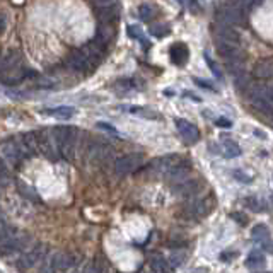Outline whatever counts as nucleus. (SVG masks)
Here are the masks:
<instances>
[{
    "mask_svg": "<svg viewBox=\"0 0 273 273\" xmlns=\"http://www.w3.org/2000/svg\"><path fill=\"white\" fill-rule=\"evenodd\" d=\"M16 185H17V189H19V193H21L22 198L29 200V202H36V203L41 202V198L38 196V193H36V189L33 188V186L26 185L24 181H21V179H17V178H16Z\"/></svg>",
    "mask_w": 273,
    "mask_h": 273,
    "instance_id": "393cba45",
    "label": "nucleus"
},
{
    "mask_svg": "<svg viewBox=\"0 0 273 273\" xmlns=\"http://www.w3.org/2000/svg\"><path fill=\"white\" fill-rule=\"evenodd\" d=\"M36 75L38 74H36L34 70L26 68V67H22L21 63H17V65L11 67V68H7V70L0 72V82H2L4 85H16L29 77H36Z\"/></svg>",
    "mask_w": 273,
    "mask_h": 273,
    "instance_id": "0eeeda50",
    "label": "nucleus"
},
{
    "mask_svg": "<svg viewBox=\"0 0 273 273\" xmlns=\"http://www.w3.org/2000/svg\"><path fill=\"white\" fill-rule=\"evenodd\" d=\"M183 96H186V98L191 99V101H195V102H202V98H200V96L193 94V92H189V91H185L183 92Z\"/></svg>",
    "mask_w": 273,
    "mask_h": 273,
    "instance_id": "8fccbe9b",
    "label": "nucleus"
},
{
    "mask_svg": "<svg viewBox=\"0 0 273 273\" xmlns=\"http://www.w3.org/2000/svg\"><path fill=\"white\" fill-rule=\"evenodd\" d=\"M135 87V85L132 84V81H128V79H126V81H118L115 84V91H118L119 94H123V92H128L130 89H133Z\"/></svg>",
    "mask_w": 273,
    "mask_h": 273,
    "instance_id": "79ce46f5",
    "label": "nucleus"
},
{
    "mask_svg": "<svg viewBox=\"0 0 273 273\" xmlns=\"http://www.w3.org/2000/svg\"><path fill=\"white\" fill-rule=\"evenodd\" d=\"M255 135L261 136V138H266V135H265V133H261V132H259V130H255Z\"/></svg>",
    "mask_w": 273,
    "mask_h": 273,
    "instance_id": "5fc2aeb1",
    "label": "nucleus"
},
{
    "mask_svg": "<svg viewBox=\"0 0 273 273\" xmlns=\"http://www.w3.org/2000/svg\"><path fill=\"white\" fill-rule=\"evenodd\" d=\"M214 38L215 41H227V43H239V31L236 29V26L227 24V22L215 21L214 24Z\"/></svg>",
    "mask_w": 273,
    "mask_h": 273,
    "instance_id": "1a4fd4ad",
    "label": "nucleus"
},
{
    "mask_svg": "<svg viewBox=\"0 0 273 273\" xmlns=\"http://www.w3.org/2000/svg\"><path fill=\"white\" fill-rule=\"evenodd\" d=\"M176 123V128H178L179 135L185 138L186 144H196L200 138V130L196 128V125H193V123H189L188 119H183V118H176L174 119Z\"/></svg>",
    "mask_w": 273,
    "mask_h": 273,
    "instance_id": "9d476101",
    "label": "nucleus"
},
{
    "mask_svg": "<svg viewBox=\"0 0 273 273\" xmlns=\"http://www.w3.org/2000/svg\"><path fill=\"white\" fill-rule=\"evenodd\" d=\"M229 217L234 219V221L238 222L239 225H246V224H248V217H246V215L242 214V212H232V214L229 215Z\"/></svg>",
    "mask_w": 273,
    "mask_h": 273,
    "instance_id": "c03bdc74",
    "label": "nucleus"
},
{
    "mask_svg": "<svg viewBox=\"0 0 273 273\" xmlns=\"http://www.w3.org/2000/svg\"><path fill=\"white\" fill-rule=\"evenodd\" d=\"M5 26H7V19H5L4 14H0V34L5 31Z\"/></svg>",
    "mask_w": 273,
    "mask_h": 273,
    "instance_id": "3c124183",
    "label": "nucleus"
},
{
    "mask_svg": "<svg viewBox=\"0 0 273 273\" xmlns=\"http://www.w3.org/2000/svg\"><path fill=\"white\" fill-rule=\"evenodd\" d=\"M41 115L51 116L56 119H70L72 116H75V109L70 106H56V108H45L41 109Z\"/></svg>",
    "mask_w": 273,
    "mask_h": 273,
    "instance_id": "aec40b11",
    "label": "nucleus"
},
{
    "mask_svg": "<svg viewBox=\"0 0 273 273\" xmlns=\"http://www.w3.org/2000/svg\"><path fill=\"white\" fill-rule=\"evenodd\" d=\"M225 68L232 77H238V75L244 74L246 67H244V58H227L225 60Z\"/></svg>",
    "mask_w": 273,
    "mask_h": 273,
    "instance_id": "a878e982",
    "label": "nucleus"
},
{
    "mask_svg": "<svg viewBox=\"0 0 273 273\" xmlns=\"http://www.w3.org/2000/svg\"><path fill=\"white\" fill-rule=\"evenodd\" d=\"M217 51L227 58H244V51L239 48L238 43H227V41H217Z\"/></svg>",
    "mask_w": 273,
    "mask_h": 273,
    "instance_id": "f3484780",
    "label": "nucleus"
},
{
    "mask_svg": "<svg viewBox=\"0 0 273 273\" xmlns=\"http://www.w3.org/2000/svg\"><path fill=\"white\" fill-rule=\"evenodd\" d=\"M215 125L219 126V128H231L232 126V121L227 118H224V116H221V118L215 119Z\"/></svg>",
    "mask_w": 273,
    "mask_h": 273,
    "instance_id": "49530a36",
    "label": "nucleus"
},
{
    "mask_svg": "<svg viewBox=\"0 0 273 273\" xmlns=\"http://www.w3.org/2000/svg\"><path fill=\"white\" fill-rule=\"evenodd\" d=\"M22 142V147L26 152V159H34L36 155H39L38 151V142H36V133L34 132H26L19 135Z\"/></svg>",
    "mask_w": 273,
    "mask_h": 273,
    "instance_id": "4468645a",
    "label": "nucleus"
},
{
    "mask_svg": "<svg viewBox=\"0 0 273 273\" xmlns=\"http://www.w3.org/2000/svg\"><path fill=\"white\" fill-rule=\"evenodd\" d=\"M82 53L87 56V60L91 62V65L96 67L102 62V58H104V55H106V50H102L101 46H98L96 43L89 41L87 45L82 48Z\"/></svg>",
    "mask_w": 273,
    "mask_h": 273,
    "instance_id": "6ab92c4d",
    "label": "nucleus"
},
{
    "mask_svg": "<svg viewBox=\"0 0 273 273\" xmlns=\"http://www.w3.org/2000/svg\"><path fill=\"white\" fill-rule=\"evenodd\" d=\"M151 270L152 272H166L168 268V259L164 258L162 255H159V253H155V255L151 256Z\"/></svg>",
    "mask_w": 273,
    "mask_h": 273,
    "instance_id": "c756f323",
    "label": "nucleus"
},
{
    "mask_svg": "<svg viewBox=\"0 0 273 273\" xmlns=\"http://www.w3.org/2000/svg\"><path fill=\"white\" fill-rule=\"evenodd\" d=\"M236 256H238V251H224V253H221V259H222V261H225V263H229L232 258H236Z\"/></svg>",
    "mask_w": 273,
    "mask_h": 273,
    "instance_id": "de8ad7c7",
    "label": "nucleus"
},
{
    "mask_svg": "<svg viewBox=\"0 0 273 273\" xmlns=\"http://www.w3.org/2000/svg\"><path fill=\"white\" fill-rule=\"evenodd\" d=\"M96 126H98L99 130H104V132L111 133V135L119 136V132H118V130H116L113 125H109V123H106V121H98V123H96Z\"/></svg>",
    "mask_w": 273,
    "mask_h": 273,
    "instance_id": "37998d69",
    "label": "nucleus"
},
{
    "mask_svg": "<svg viewBox=\"0 0 273 273\" xmlns=\"http://www.w3.org/2000/svg\"><path fill=\"white\" fill-rule=\"evenodd\" d=\"M189 172H191V164H189V161H183V159H179L178 162H174V164L169 168V171L166 172V176H168L171 183H176V181H179V179L188 178Z\"/></svg>",
    "mask_w": 273,
    "mask_h": 273,
    "instance_id": "f8f14e48",
    "label": "nucleus"
},
{
    "mask_svg": "<svg viewBox=\"0 0 273 273\" xmlns=\"http://www.w3.org/2000/svg\"><path fill=\"white\" fill-rule=\"evenodd\" d=\"M0 157L9 166H19L26 159V152L19 135L11 136L7 140L0 142Z\"/></svg>",
    "mask_w": 273,
    "mask_h": 273,
    "instance_id": "f03ea898",
    "label": "nucleus"
},
{
    "mask_svg": "<svg viewBox=\"0 0 273 273\" xmlns=\"http://www.w3.org/2000/svg\"><path fill=\"white\" fill-rule=\"evenodd\" d=\"M189 2H191V4H189V9L195 12H200V7L196 5V0H189Z\"/></svg>",
    "mask_w": 273,
    "mask_h": 273,
    "instance_id": "603ef678",
    "label": "nucleus"
},
{
    "mask_svg": "<svg viewBox=\"0 0 273 273\" xmlns=\"http://www.w3.org/2000/svg\"><path fill=\"white\" fill-rule=\"evenodd\" d=\"M251 238L253 241L256 242V244H261L263 241H266V239H270V229L266 224H258L253 227L251 231Z\"/></svg>",
    "mask_w": 273,
    "mask_h": 273,
    "instance_id": "cd10ccee",
    "label": "nucleus"
},
{
    "mask_svg": "<svg viewBox=\"0 0 273 273\" xmlns=\"http://www.w3.org/2000/svg\"><path fill=\"white\" fill-rule=\"evenodd\" d=\"M121 109H126L128 113L132 115H138L142 118H147V119H159L161 116L157 115V111L151 108H145V106H119Z\"/></svg>",
    "mask_w": 273,
    "mask_h": 273,
    "instance_id": "b1692460",
    "label": "nucleus"
},
{
    "mask_svg": "<svg viewBox=\"0 0 273 273\" xmlns=\"http://www.w3.org/2000/svg\"><path fill=\"white\" fill-rule=\"evenodd\" d=\"M232 178L238 179L239 183H242V185H251L253 183V178L249 174H246L244 171H241V169H234V171L231 172Z\"/></svg>",
    "mask_w": 273,
    "mask_h": 273,
    "instance_id": "ea45409f",
    "label": "nucleus"
},
{
    "mask_svg": "<svg viewBox=\"0 0 273 273\" xmlns=\"http://www.w3.org/2000/svg\"><path fill=\"white\" fill-rule=\"evenodd\" d=\"M244 205L249 208V210L256 212V214H259V212H265L266 208H263V202L261 200H258L256 196H246L244 198Z\"/></svg>",
    "mask_w": 273,
    "mask_h": 273,
    "instance_id": "c9c22d12",
    "label": "nucleus"
},
{
    "mask_svg": "<svg viewBox=\"0 0 273 273\" xmlns=\"http://www.w3.org/2000/svg\"><path fill=\"white\" fill-rule=\"evenodd\" d=\"M169 56H171V62L174 63L176 67H185L186 62H188V46L185 43H174L169 50Z\"/></svg>",
    "mask_w": 273,
    "mask_h": 273,
    "instance_id": "dca6fc26",
    "label": "nucleus"
},
{
    "mask_svg": "<svg viewBox=\"0 0 273 273\" xmlns=\"http://www.w3.org/2000/svg\"><path fill=\"white\" fill-rule=\"evenodd\" d=\"M33 244V238L26 232H21L17 234L16 232L12 238H9L7 241L0 242V256L4 258H9V256L16 255V253H24L29 246Z\"/></svg>",
    "mask_w": 273,
    "mask_h": 273,
    "instance_id": "20e7f679",
    "label": "nucleus"
},
{
    "mask_svg": "<svg viewBox=\"0 0 273 273\" xmlns=\"http://www.w3.org/2000/svg\"><path fill=\"white\" fill-rule=\"evenodd\" d=\"M67 63H68L70 68H74V70H77V72H87L92 68L91 62H89L87 56L82 53V50H75V51H72L70 55L67 56Z\"/></svg>",
    "mask_w": 273,
    "mask_h": 273,
    "instance_id": "ddd939ff",
    "label": "nucleus"
},
{
    "mask_svg": "<svg viewBox=\"0 0 273 273\" xmlns=\"http://www.w3.org/2000/svg\"><path fill=\"white\" fill-rule=\"evenodd\" d=\"M36 133V142H38V151L39 155L46 157L48 161L56 162L60 159V152H58V144H56V138L53 135L51 128H45V130H38Z\"/></svg>",
    "mask_w": 273,
    "mask_h": 273,
    "instance_id": "7ed1b4c3",
    "label": "nucleus"
},
{
    "mask_svg": "<svg viewBox=\"0 0 273 273\" xmlns=\"http://www.w3.org/2000/svg\"><path fill=\"white\" fill-rule=\"evenodd\" d=\"M96 17L99 22H109V24H115L119 19V11L118 4L113 5H104V7H96Z\"/></svg>",
    "mask_w": 273,
    "mask_h": 273,
    "instance_id": "2eb2a0df",
    "label": "nucleus"
},
{
    "mask_svg": "<svg viewBox=\"0 0 273 273\" xmlns=\"http://www.w3.org/2000/svg\"><path fill=\"white\" fill-rule=\"evenodd\" d=\"M229 2H231V4L241 5V7L248 9V7H251V5H255L258 0H229Z\"/></svg>",
    "mask_w": 273,
    "mask_h": 273,
    "instance_id": "a18cd8bd",
    "label": "nucleus"
},
{
    "mask_svg": "<svg viewBox=\"0 0 273 273\" xmlns=\"http://www.w3.org/2000/svg\"><path fill=\"white\" fill-rule=\"evenodd\" d=\"M193 82H195L196 85H200L202 89H208V91H212V92H217L219 89L215 87L214 84H212L210 81H205V79H200V77H193Z\"/></svg>",
    "mask_w": 273,
    "mask_h": 273,
    "instance_id": "a19ab883",
    "label": "nucleus"
},
{
    "mask_svg": "<svg viewBox=\"0 0 273 273\" xmlns=\"http://www.w3.org/2000/svg\"><path fill=\"white\" fill-rule=\"evenodd\" d=\"M94 7H104V5H113L116 4V0H91Z\"/></svg>",
    "mask_w": 273,
    "mask_h": 273,
    "instance_id": "09e8293b",
    "label": "nucleus"
},
{
    "mask_svg": "<svg viewBox=\"0 0 273 273\" xmlns=\"http://www.w3.org/2000/svg\"><path fill=\"white\" fill-rule=\"evenodd\" d=\"M138 16L144 22H151L155 17V7L151 4H142L138 7Z\"/></svg>",
    "mask_w": 273,
    "mask_h": 273,
    "instance_id": "72a5a7b5",
    "label": "nucleus"
},
{
    "mask_svg": "<svg viewBox=\"0 0 273 273\" xmlns=\"http://www.w3.org/2000/svg\"><path fill=\"white\" fill-rule=\"evenodd\" d=\"M142 166V155L140 154H128L123 155V157H118L115 162H113V169H115L116 176L123 178L126 174H132L136 169Z\"/></svg>",
    "mask_w": 273,
    "mask_h": 273,
    "instance_id": "6e6552de",
    "label": "nucleus"
},
{
    "mask_svg": "<svg viewBox=\"0 0 273 273\" xmlns=\"http://www.w3.org/2000/svg\"><path fill=\"white\" fill-rule=\"evenodd\" d=\"M205 62H207V65L210 67V70H212V74L215 75V77L219 79V81H222V79H224V75H222V70H221V67L217 65V62H215L214 58H212L210 55H208V53H205Z\"/></svg>",
    "mask_w": 273,
    "mask_h": 273,
    "instance_id": "4c0bfd02",
    "label": "nucleus"
},
{
    "mask_svg": "<svg viewBox=\"0 0 273 273\" xmlns=\"http://www.w3.org/2000/svg\"><path fill=\"white\" fill-rule=\"evenodd\" d=\"M96 34L101 39H104L106 43H111V39L115 38L116 29L115 24H109V22H99L98 28H96Z\"/></svg>",
    "mask_w": 273,
    "mask_h": 273,
    "instance_id": "bb28decb",
    "label": "nucleus"
},
{
    "mask_svg": "<svg viewBox=\"0 0 273 273\" xmlns=\"http://www.w3.org/2000/svg\"><path fill=\"white\" fill-rule=\"evenodd\" d=\"M215 21L227 22V24H232V26H244L246 22H248V16H246L244 7L227 2V4L222 5L221 11H217Z\"/></svg>",
    "mask_w": 273,
    "mask_h": 273,
    "instance_id": "39448f33",
    "label": "nucleus"
},
{
    "mask_svg": "<svg viewBox=\"0 0 273 273\" xmlns=\"http://www.w3.org/2000/svg\"><path fill=\"white\" fill-rule=\"evenodd\" d=\"M48 255V248L45 244H34L33 248H28L24 251V255L16 261V266L17 270H29V268H34L36 265L43 261V258Z\"/></svg>",
    "mask_w": 273,
    "mask_h": 273,
    "instance_id": "423d86ee",
    "label": "nucleus"
},
{
    "mask_svg": "<svg viewBox=\"0 0 273 273\" xmlns=\"http://www.w3.org/2000/svg\"><path fill=\"white\" fill-rule=\"evenodd\" d=\"M12 179H14V176L11 172V168H9V164L4 159L0 157V181H2V186L5 188L7 185H11Z\"/></svg>",
    "mask_w": 273,
    "mask_h": 273,
    "instance_id": "473e14b6",
    "label": "nucleus"
},
{
    "mask_svg": "<svg viewBox=\"0 0 273 273\" xmlns=\"http://www.w3.org/2000/svg\"><path fill=\"white\" fill-rule=\"evenodd\" d=\"M222 149H224V157L225 159H236V157H241L242 151L239 147L238 142L231 140L229 136H222Z\"/></svg>",
    "mask_w": 273,
    "mask_h": 273,
    "instance_id": "4be33fe9",
    "label": "nucleus"
},
{
    "mask_svg": "<svg viewBox=\"0 0 273 273\" xmlns=\"http://www.w3.org/2000/svg\"><path fill=\"white\" fill-rule=\"evenodd\" d=\"M16 232H17V229H16L14 225L9 224L5 219H0V242L7 241V239L12 238Z\"/></svg>",
    "mask_w": 273,
    "mask_h": 273,
    "instance_id": "2f4dec72",
    "label": "nucleus"
},
{
    "mask_svg": "<svg viewBox=\"0 0 273 273\" xmlns=\"http://www.w3.org/2000/svg\"><path fill=\"white\" fill-rule=\"evenodd\" d=\"M200 188H202V185H200L198 179H193V178H189V176L185 179H179V181L172 183V191L178 193V195L186 196V198L198 195Z\"/></svg>",
    "mask_w": 273,
    "mask_h": 273,
    "instance_id": "9b49d317",
    "label": "nucleus"
},
{
    "mask_svg": "<svg viewBox=\"0 0 273 273\" xmlns=\"http://www.w3.org/2000/svg\"><path fill=\"white\" fill-rule=\"evenodd\" d=\"M0 219H5L4 217V212H2V207H0Z\"/></svg>",
    "mask_w": 273,
    "mask_h": 273,
    "instance_id": "6e6d98bb",
    "label": "nucleus"
},
{
    "mask_svg": "<svg viewBox=\"0 0 273 273\" xmlns=\"http://www.w3.org/2000/svg\"><path fill=\"white\" fill-rule=\"evenodd\" d=\"M273 74V62L272 58H261L256 62L255 68H253V77L259 79V81H266Z\"/></svg>",
    "mask_w": 273,
    "mask_h": 273,
    "instance_id": "a211bd4d",
    "label": "nucleus"
},
{
    "mask_svg": "<svg viewBox=\"0 0 273 273\" xmlns=\"http://www.w3.org/2000/svg\"><path fill=\"white\" fill-rule=\"evenodd\" d=\"M126 33H128V36L130 38H133V39H136V41H140L142 43V46H144V50H149V41L145 39V36H144V33H142V29L138 28V26H135V24H132V26H128V29H126Z\"/></svg>",
    "mask_w": 273,
    "mask_h": 273,
    "instance_id": "7c9ffc66",
    "label": "nucleus"
},
{
    "mask_svg": "<svg viewBox=\"0 0 273 273\" xmlns=\"http://www.w3.org/2000/svg\"><path fill=\"white\" fill-rule=\"evenodd\" d=\"M205 118H212V113H210V109H203V113H202Z\"/></svg>",
    "mask_w": 273,
    "mask_h": 273,
    "instance_id": "864d4df0",
    "label": "nucleus"
},
{
    "mask_svg": "<svg viewBox=\"0 0 273 273\" xmlns=\"http://www.w3.org/2000/svg\"><path fill=\"white\" fill-rule=\"evenodd\" d=\"M17 63H21V53L17 50H11V51L0 56V72L7 70V68L17 65Z\"/></svg>",
    "mask_w": 273,
    "mask_h": 273,
    "instance_id": "5701e85b",
    "label": "nucleus"
},
{
    "mask_svg": "<svg viewBox=\"0 0 273 273\" xmlns=\"http://www.w3.org/2000/svg\"><path fill=\"white\" fill-rule=\"evenodd\" d=\"M2 189H4V188H2V186H0V196H2Z\"/></svg>",
    "mask_w": 273,
    "mask_h": 273,
    "instance_id": "4d7b16f0",
    "label": "nucleus"
},
{
    "mask_svg": "<svg viewBox=\"0 0 273 273\" xmlns=\"http://www.w3.org/2000/svg\"><path fill=\"white\" fill-rule=\"evenodd\" d=\"M263 265H265V251L259 248L253 249L248 255V259H246V266L253 272H256V270H261Z\"/></svg>",
    "mask_w": 273,
    "mask_h": 273,
    "instance_id": "412c9836",
    "label": "nucleus"
},
{
    "mask_svg": "<svg viewBox=\"0 0 273 273\" xmlns=\"http://www.w3.org/2000/svg\"><path fill=\"white\" fill-rule=\"evenodd\" d=\"M185 259H186V253L185 251H178V249H176V251L168 258V265H171V268H176V266L183 265V261H185Z\"/></svg>",
    "mask_w": 273,
    "mask_h": 273,
    "instance_id": "e433bc0d",
    "label": "nucleus"
},
{
    "mask_svg": "<svg viewBox=\"0 0 273 273\" xmlns=\"http://www.w3.org/2000/svg\"><path fill=\"white\" fill-rule=\"evenodd\" d=\"M251 104H253V108L261 113V115L268 116V118L272 116V101H268V99H265V98H255V99H251Z\"/></svg>",
    "mask_w": 273,
    "mask_h": 273,
    "instance_id": "c85d7f7f",
    "label": "nucleus"
},
{
    "mask_svg": "<svg viewBox=\"0 0 273 273\" xmlns=\"http://www.w3.org/2000/svg\"><path fill=\"white\" fill-rule=\"evenodd\" d=\"M149 33H151L154 38H166V36L171 33V29H169V24H159V22H155V24L151 26V29H149Z\"/></svg>",
    "mask_w": 273,
    "mask_h": 273,
    "instance_id": "f704fd0d",
    "label": "nucleus"
},
{
    "mask_svg": "<svg viewBox=\"0 0 273 273\" xmlns=\"http://www.w3.org/2000/svg\"><path fill=\"white\" fill-rule=\"evenodd\" d=\"M236 79V89L238 91H241V92H244L246 89H248V85H249V82H251V79L246 75V72L244 74H241V75H238V77H234Z\"/></svg>",
    "mask_w": 273,
    "mask_h": 273,
    "instance_id": "58836bf2",
    "label": "nucleus"
},
{
    "mask_svg": "<svg viewBox=\"0 0 273 273\" xmlns=\"http://www.w3.org/2000/svg\"><path fill=\"white\" fill-rule=\"evenodd\" d=\"M46 265L39 266V272H65V270H75L79 266V258L75 255L56 251L53 255H46L43 258Z\"/></svg>",
    "mask_w": 273,
    "mask_h": 273,
    "instance_id": "f257e3e1",
    "label": "nucleus"
}]
</instances>
